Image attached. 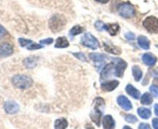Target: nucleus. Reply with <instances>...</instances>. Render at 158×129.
I'll list each match as a JSON object with an SVG mask.
<instances>
[{
    "label": "nucleus",
    "mask_w": 158,
    "mask_h": 129,
    "mask_svg": "<svg viewBox=\"0 0 158 129\" xmlns=\"http://www.w3.org/2000/svg\"><path fill=\"white\" fill-rule=\"evenodd\" d=\"M12 84L19 89H28L32 85V80L26 75H15L12 77Z\"/></svg>",
    "instance_id": "obj_1"
},
{
    "label": "nucleus",
    "mask_w": 158,
    "mask_h": 129,
    "mask_svg": "<svg viewBox=\"0 0 158 129\" xmlns=\"http://www.w3.org/2000/svg\"><path fill=\"white\" fill-rule=\"evenodd\" d=\"M66 19L60 15H55L49 20V27L53 32H60L65 26Z\"/></svg>",
    "instance_id": "obj_2"
},
{
    "label": "nucleus",
    "mask_w": 158,
    "mask_h": 129,
    "mask_svg": "<svg viewBox=\"0 0 158 129\" xmlns=\"http://www.w3.org/2000/svg\"><path fill=\"white\" fill-rule=\"evenodd\" d=\"M119 14L123 18H132L135 15V9L134 6L127 2L121 3L117 8Z\"/></svg>",
    "instance_id": "obj_3"
},
{
    "label": "nucleus",
    "mask_w": 158,
    "mask_h": 129,
    "mask_svg": "<svg viewBox=\"0 0 158 129\" xmlns=\"http://www.w3.org/2000/svg\"><path fill=\"white\" fill-rule=\"evenodd\" d=\"M143 26L150 32H158V19L154 16H149L143 22Z\"/></svg>",
    "instance_id": "obj_4"
},
{
    "label": "nucleus",
    "mask_w": 158,
    "mask_h": 129,
    "mask_svg": "<svg viewBox=\"0 0 158 129\" xmlns=\"http://www.w3.org/2000/svg\"><path fill=\"white\" fill-rule=\"evenodd\" d=\"M81 43L83 46L92 49H96L99 46L98 40L90 33H86L82 37Z\"/></svg>",
    "instance_id": "obj_5"
},
{
    "label": "nucleus",
    "mask_w": 158,
    "mask_h": 129,
    "mask_svg": "<svg viewBox=\"0 0 158 129\" xmlns=\"http://www.w3.org/2000/svg\"><path fill=\"white\" fill-rule=\"evenodd\" d=\"M114 60L117 62L116 63L115 69H114L115 70V76L118 77H122L127 64V63L124 60H121V59H115Z\"/></svg>",
    "instance_id": "obj_6"
},
{
    "label": "nucleus",
    "mask_w": 158,
    "mask_h": 129,
    "mask_svg": "<svg viewBox=\"0 0 158 129\" xmlns=\"http://www.w3.org/2000/svg\"><path fill=\"white\" fill-rule=\"evenodd\" d=\"M4 109L7 114H13L19 111V106L13 101H8L5 103Z\"/></svg>",
    "instance_id": "obj_7"
},
{
    "label": "nucleus",
    "mask_w": 158,
    "mask_h": 129,
    "mask_svg": "<svg viewBox=\"0 0 158 129\" xmlns=\"http://www.w3.org/2000/svg\"><path fill=\"white\" fill-rule=\"evenodd\" d=\"M13 53V47L9 43L0 44V57H6Z\"/></svg>",
    "instance_id": "obj_8"
},
{
    "label": "nucleus",
    "mask_w": 158,
    "mask_h": 129,
    "mask_svg": "<svg viewBox=\"0 0 158 129\" xmlns=\"http://www.w3.org/2000/svg\"><path fill=\"white\" fill-rule=\"evenodd\" d=\"M117 103L125 111H130V110L132 109V104L128 100L127 97H126L125 96H119L118 98H117Z\"/></svg>",
    "instance_id": "obj_9"
},
{
    "label": "nucleus",
    "mask_w": 158,
    "mask_h": 129,
    "mask_svg": "<svg viewBox=\"0 0 158 129\" xmlns=\"http://www.w3.org/2000/svg\"><path fill=\"white\" fill-rule=\"evenodd\" d=\"M119 85V81L117 80H111V81L104 82L101 84V88L103 91H112Z\"/></svg>",
    "instance_id": "obj_10"
},
{
    "label": "nucleus",
    "mask_w": 158,
    "mask_h": 129,
    "mask_svg": "<svg viewBox=\"0 0 158 129\" xmlns=\"http://www.w3.org/2000/svg\"><path fill=\"white\" fill-rule=\"evenodd\" d=\"M103 125L104 129H114L115 128V122L110 115H106L103 118Z\"/></svg>",
    "instance_id": "obj_11"
},
{
    "label": "nucleus",
    "mask_w": 158,
    "mask_h": 129,
    "mask_svg": "<svg viewBox=\"0 0 158 129\" xmlns=\"http://www.w3.org/2000/svg\"><path fill=\"white\" fill-rule=\"evenodd\" d=\"M142 60H143V63L146 65H148V66H153L157 62V58L151 54H143Z\"/></svg>",
    "instance_id": "obj_12"
},
{
    "label": "nucleus",
    "mask_w": 158,
    "mask_h": 129,
    "mask_svg": "<svg viewBox=\"0 0 158 129\" xmlns=\"http://www.w3.org/2000/svg\"><path fill=\"white\" fill-rule=\"evenodd\" d=\"M126 91L128 94L131 96L132 97L135 99H138L140 97V93L137 89H136L134 87H133L131 84H128L126 88Z\"/></svg>",
    "instance_id": "obj_13"
},
{
    "label": "nucleus",
    "mask_w": 158,
    "mask_h": 129,
    "mask_svg": "<svg viewBox=\"0 0 158 129\" xmlns=\"http://www.w3.org/2000/svg\"><path fill=\"white\" fill-rule=\"evenodd\" d=\"M114 70V64L113 63H110V64H108L103 68V71L101 73V79L103 80V79H106L111 76V74H112V71Z\"/></svg>",
    "instance_id": "obj_14"
},
{
    "label": "nucleus",
    "mask_w": 158,
    "mask_h": 129,
    "mask_svg": "<svg viewBox=\"0 0 158 129\" xmlns=\"http://www.w3.org/2000/svg\"><path fill=\"white\" fill-rule=\"evenodd\" d=\"M104 29L105 30L108 31L110 34L112 36L116 35L117 32L120 29V26L118 24H105L104 25Z\"/></svg>",
    "instance_id": "obj_15"
},
{
    "label": "nucleus",
    "mask_w": 158,
    "mask_h": 129,
    "mask_svg": "<svg viewBox=\"0 0 158 129\" xmlns=\"http://www.w3.org/2000/svg\"><path fill=\"white\" fill-rule=\"evenodd\" d=\"M138 44L141 48L144 49H148L150 48V41L144 36H140L137 39Z\"/></svg>",
    "instance_id": "obj_16"
},
{
    "label": "nucleus",
    "mask_w": 158,
    "mask_h": 129,
    "mask_svg": "<svg viewBox=\"0 0 158 129\" xmlns=\"http://www.w3.org/2000/svg\"><path fill=\"white\" fill-rule=\"evenodd\" d=\"M69 46V42L66 37H59L56 41L55 47L56 48H66Z\"/></svg>",
    "instance_id": "obj_17"
},
{
    "label": "nucleus",
    "mask_w": 158,
    "mask_h": 129,
    "mask_svg": "<svg viewBox=\"0 0 158 129\" xmlns=\"http://www.w3.org/2000/svg\"><path fill=\"white\" fill-rule=\"evenodd\" d=\"M139 116L143 119H148L151 116V111L150 109L145 108H140L137 110Z\"/></svg>",
    "instance_id": "obj_18"
},
{
    "label": "nucleus",
    "mask_w": 158,
    "mask_h": 129,
    "mask_svg": "<svg viewBox=\"0 0 158 129\" xmlns=\"http://www.w3.org/2000/svg\"><path fill=\"white\" fill-rule=\"evenodd\" d=\"M68 126L67 121L65 118H60L56 120L54 128L55 129H66Z\"/></svg>",
    "instance_id": "obj_19"
},
{
    "label": "nucleus",
    "mask_w": 158,
    "mask_h": 129,
    "mask_svg": "<svg viewBox=\"0 0 158 129\" xmlns=\"http://www.w3.org/2000/svg\"><path fill=\"white\" fill-rule=\"evenodd\" d=\"M103 46H104L105 49H106L107 52L111 53L113 54H116V55H118L121 53L120 49L119 48L114 46L111 44H107V43H103Z\"/></svg>",
    "instance_id": "obj_20"
},
{
    "label": "nucleus",
    "mask_w": 158,
    "mask_h": 129,
    "mask_svg": "<svg viewBox=\"0 0 158 129\" xmlns=\"http://www.w3.org/2000/svg\"><path fill=\"white\" fill-rule=\"evenodd\" d=\"M26 67L29 69H32L36 66V58L35 57H28L24 60Z\"/></svg>",
    "instance_id": "obj_21"
},
{
    "label": "nucleus",
    "mask_w": 158,
    "mask_h": 129,
    "mask_svg": "<svg viewBox=\"0 0 158 129\" xmlns=\"http://www.w3.org/2000/svg\"><path fill=\"white\" fill-rule=\"evenodd\" d=\"M132 71L133 75H134V77L136 80V81H140L142 77V75H143V73H142L140 68L138 66H134L133 67Z\"/></svg>",
    "instance_id": "obj_22"
},
{
    "label": "nucleus",
    "mask_w": 158,
    "mask_h": 129,
    "mask_svg": "<svg viewBox=\"0 0 158 129\" xmlns=\"http://www.w3.org/2000/svg\"><path fill=\"white\" fill-rule=\"evenodd\" d=\"M89 57L93 60L96 62H103L106 60V56L100 54H96V53H93V54H89Z\"/></svg>",
    "instance_id": "obj_23"
},
{
    "label": "nucleus",
    "mask_w": 158,
    "mask_h": 129,
    "mask_svg": "<svg viewBox=\"0 0 158 129\" xmlns=\"http://www.w3.org/2000/svg\"><path fill=\"white\" fill-rule=\"evenodd\" d=\"M140 101H141V103L143 104V105H149L153 102V97L151 95V94H149V93H145V94L142 96Z\"/></svg>",
    "instance_id": "obj_24"
},
{
    "label": "nucleus",
    "mask_w": 158,
    "mask_h": 129,
    "mask_svg": "<svg viewBox=\"0 0 158 129\" xmlns=\"http://www.w3.org/2000/svg\"><path fill=\"white\" fill-rule=\"evenodd\" d=\"M83 31V27H81L80 26H75L74 27H73L72 29H71L69 33H70L71 36H77L78 35V34L81 33Z\"/></svg>",
    "instance_id": "obj_25"
},
{
    "label": "nucleus",
    "mask_w": 158,
    "mask_h": 129,
    "mask_svg": "<svg viewBox=\"0 0 158 129\" xmlns=\"http://www.w3.org/2000/svg\"><path fill=\"white\" fill-rule=\"evenodd\" d=\"M19 43L20 46L24 47V46H29L31 43H32V41L30 40H26L24 38H19Z\"/></svg>",
    "instance_id": "obj_26"
},
{
    "label": "nucleus",
    "mask_w": 158,
    "mask_h": 129,
    "mask_svg": "<svg viewBox=\"0 0 158 129\" xmlns=\"http://www.w3.org/2000/svg\"><path fill=\"white\" fill-rule=\"evenodd\" d=\"M125 120L127 121L129 123H135V122H137V118L134 115H132V114H127L125 117Z\"/></svg>",
    "instance_id": "obj_27"
},
{
    "label": "nucleus",
    "mask_w": 158,
    "mask_h": 129,
    "mask_svg": "<svg viewBox=\"0 0 158 129\" xmlns=\"http://www.w3.org/2000/svg\"><path fill=\"white\" fill-rule=\"evenodd\" d=\"M104 25L105 24L102 21H97L95 23V27L97 30L102 31L104 29Z\"/></svg>",
    "instance_id": "obj_28"
},
{
    "label": "nucleus",
    "mask_w": 158,
    "mask_h": 129,
    "mask_svg": "<svg viewBox=\"0 0 158 129\" xmlns=\"http://www.w3.org/2000/svg\"><path fill=\"white\" fill-rule=\"evenodd\" d=\"M43 48V46L40 44H36V43H31L29 46H27L28 49H30V50H32V49H38Z\"/></svg>",
    "instance_id": "obj_29"
},
{
    "label": "nucleus",
    "mask_w": 158,
    "mask_h": 129,
    "mask_svg": "<svg viewBox=\"0 0 158 129\" xmlns=\"http://www.w3.org/2000/svg\"><path fill=\"white\" fill-rule=\"evenodd\" d=\"M150 91H151V92L154 94V97H158V86L152 85V86L150 88Z\"/></svg>",
    "instance_id": "obj_30"
},
{
    "label": "nucleus",
    "mask_w": 158,
    "mask_h": 129,
    "mask_svg": "<svg viewBox=\"0 0 158 129\" xmlns=\"http://www.w3.org/2000/svg\"><path fill=\"white\" fill-rule=\"evenodd\" d=\"M73 55L75 57H77L78 59H80V60H83V61H86V57H85V56L82 53H75V54H73Z\"/></svg>",
    "instance_id": "obj_31"
},
{
    "label": "nucleus",
    "mask_w": 158,
    "mask_h": 129,
    "mask_svg": "<svg viewBox=\"0 0 158 129\" xmlns=\"http://www.w3.org/2000/svg\"><path fill=\"white\" fill-rule=\"evenodd\" d=\"M125 37H126L127 40H134V38H135V35H134L133 32H127V33L125 34Z\"/></svg>",
    "instance_id": "obj_32"
},
{
    "label": "nucleus",
    "mask_w": 158,
    "mask_h": 129,
    "mask_svg": "<svg viewBox=\"0 0 158 129\" xmlns=\"http://www.w3.org/2000/svg\"><path fill=\"white\" fill-rule=\"evenodd\" d=\"M6 34H7V31H6V29H5L4 27H2V26H0V39L2 38L3 37H5Z\"/></svg>",
    "instance_id": "obj_33"
},
{
    "label": "nucleus",
    "mask_w": 158,
    "mask_h": 129,
    "mask_svg": "<svg viewBox=\"0 0 158 129\" xmlns=\"http://www.w3.org/2000/svg\"><path fill=\"white\" fill-rule=\"evenodd\" d=\"M53 42V40L52 38H48L46 40H40V43H43V44H51V43Z\"/></svg>",
    "instance_id": "obj_34"
},
{
    "label": "nucleus",
    "mask_w": 158,
    "mask_h": 129,
    "mask_svg": "<svg viewBox=\"0 0 158 129\" xmlns=\"http://www.w3.org/2000/svg\"><path fill=\"white\" fill-rule=\"evenodd\" d=\"M139 129H151V127H150L149 125L148 124L142 123L139 125Z\"/></svg>",
    "instance_id": "obj_35"
},
{
    "label": "nucleus",
    "mask_w": 158,
    "mask_h": 129,
    "mask_svg": "<svg viewBox=\"0 0 158 129\" xmlns=\"http://www.w3.org/2000/svg\"><path fill=\"white\" fill-rule=\"evenodd\" d=\"M153 123V127L154 129H158V119L154 118L152 122Z\"/></svg>",
    "instance_id": "obj_36"
},
{
    "label": "nucleus",
    "mask_w": 158,
    "mask_h": 129,
    "mask_svg": "<svg viewBox=\"0 0 158 129\" xmlns=\"http://www.w3.org/2000/svg\"><path fill=\"white\" fill-rule=\"evenodd\" d=\"M154 112H155V114L158 116V105H155L154 106Z\"/></svg>",
    "instance_id": "obj_37"
},
{
    "label": "nucleus",
    "mask_w": 158,
    "mask_h": 129,
    "mask_svg": "<svg viewBox=\"0 0 158 129\" xmlns=\"http://www.w3.org/2000/svg\"><path fill=\"white\" fill-rule=\"evenodd\" d=\"M95 1L99 2L100 3H106L110 1V0H95Z\"/></svg>",
    "instance_id": "obj_38"
},
{
    "label": "nucleus",
    "mask_w": 158,
    "mask_h": 129,
    "mask_svg": "<svg viewBox=\"0 0 158 129\" xmlns=\"http://www.w3.org/2000/svg\"><path fill=\"white\" fill-rule=\"evenodd\" d=\"M86 129H94V128H93V127L91 126V125H89V124H88V125H86Z\"/></svg>",
    "instance_id": "obj_39"
},
{
    "label": "nucleus",
    "mask_w": 158,
    "mask_h": 129,
    "mask_svg": "<svg viewBox=\"0 0 158 129\" xmlns=\"http://www.w3.org/2000/svg\"><path fill=\"white\" fill-rule=\"evenodd\" d=\"M123 129H132V128H130V127H128V126H124V127H123Z\"/></svg>",
    "instance_id": "obj_40"
}]
</instances>
